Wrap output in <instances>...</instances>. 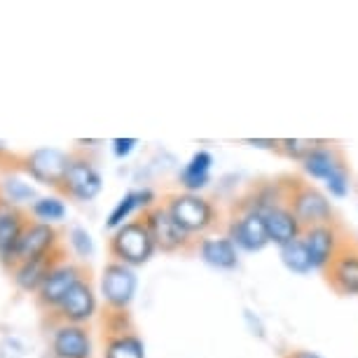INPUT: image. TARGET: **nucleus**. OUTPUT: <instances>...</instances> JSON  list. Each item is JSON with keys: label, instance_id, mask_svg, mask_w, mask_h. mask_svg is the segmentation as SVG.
I'll return each mask as SVG.
<instances>
[{"label": "nucleus", "instance_id": "obj_9", "mask_svg": "<svg viewBox=\"0 0 358 358\" xmlns=\"http://www.w3.org/2000/svg\"><path fill=\"white\" fill-rule=\"evenodd\" d=\"M326 281L337 295H358V246L344 241L326 267Z\"/></svg>", "mask_w": 358, "mask_h": 358}, {"label": "nucleus", "instance_id": "obj_19", "mask_svg": "<svg viewBox=\"0 0 358 358\" xmlns=\"http://www.w3.org/2000/svg\"><path fill=\"white\" fill-rule=\"evenodd\" d=\"M211 166H213L211 152H206V150L194 152L190 162L183 166V171L178 173L180 187H183L185 192L199 194V190H204L208 185V180H211Z\"/></svg>", "mask_w": 358, "mask_h": 358}, {"label": "nucleus", "instance_id": "obj_10", "mask_svg": "<svg viewBox=\"0 0 358 358\" xmlns=\"http://www.w3.org/2000/svg\"><path fill=\"white\" fill-rule=\"evenodd\" d=\"M101 187H103V180H101L96 166L85 157H71L62 192L78 201H92L99 197Z\"/></svg>", "mask_w": 358, "mask_h": 358}, {"label": "nucleus", "instance_id": "obj_16", "mask_svg": "<svg viewBox=\"0 0 358 358\" xmlns=\"http://www.w3.org/2000/svg\"><path fill=\"white\" fill-rule=\"evenodd\" d=\"M52 349L57 358H90L92 356L90 333H87L83 326L64 323V326L57 328V333H54Z\"/></svg>", "mask_w": 358, "mask_h": 358}, {"label": "nucleus", "instance_id": "obj_1", "mask_svg": "<svg viewBox=\"0 0 358 358\" xmlns=\"http://www.w3.org/2000/svg\"><path fill=\"white\" fill-rule=\"evenodd\" d=\"M164 208L190 236L211 232L220 222V211L215 208L213 201L194 192L169 194L164 201Z\"/></svg>", "mask_w": 358, "mask_h": 358}, {"label": "nucleus", "instance_id": "obj_31", "mask_svg": "<svg viewBox=\"0 0 358 358\" xmlns=\"http://www.w3.org/2000/svg\"><path fill=\"white\" fill-rule=\"evenodd\" d=\"M246 143H248V145H255V148H279V141H272V138H269V141H262V138H258V141H255V138H246Z\"/></svg>", "mask_w": 358, "mask_h": 358}, {"label": "nucleus", "instance_id": "obj_17", "mask_svg": "<svg viewBox=\"0 0 358 358\" xmlns=\"http://www.w3.org/2000/svg\"><path fill=\"white\" fill-rule=\"evenodd\" d=\"M199 255L208 267L222 269V272L236 269L239 265V251L229 236H204L199 241Z\"/></svg>", "mask_w": 358, "mask_h": 358}, {"label": "nucleus", "instance_id": "obj_28", "mask_svg": "<svg viewBox=\"0 0 358 358\" xmlns=\"http://www.w3.org/2000/svg\"><path fill=\"white\" fill-rule=\"evenodd\" d=\"M5 187H8L10 197L15 199V201H24V199H33V197H36V190H33L31 185L22 183V180H17V178H10L8 183H5Z\"/></svg>", "mask_w": 358, "mask_h": 358}, {"label": "nucleus", "instance_id": "obj_18", "mask_svg": "<svg viewBox=\"0 0 358 358\" xmlns=\"http://www.w3.org/2000/svg\"><path fill=\"white\" fill-rule=\"evenodd\" d=\"M26 218L22 211L17 208H8V211H0V260L5 265H12L15 251L22 241V236L26 232Z\"/></svg>", "mask_w": 358, "mask_h": 358}, {"label": "nucleus", "instance_id": "obj_14", "mask_svg": "<svg viewBox=\"0 0 358 358\" xmlns=\"http://www.w3.org/2000/svg\"><path fill=\"white\" fill-rule=\"evenodd\" d=\"M262 218H265L269 241H274L279 248L290 244V241L300 239L302 232H305L302 222L295 218V213L290 211L288 204H279V206L267 208V211L262 213Z\"/></svg>", "mask_w": 358, "mask_h": 358}, {"label": "nucleus", "instance_id": "obj_32", "mask_svg": "<svg viewBox=\"0 0 358 358\" xmlns=\"http://www.w3.org/2000/svg\"><path fill=\"white\" fill-rule=\"evenodd\" d=\"M8 152V145H5V141H0V155Z\"/></svg>", "mask_w": 358, "mask_h": 358}, {"label": "nucleus", "instance_id": "obj_25", "mask_svg": "<svg viewBox=\"0 0 358 358\" xmlns=\"http://www.w3.org/2000/svg\"><path fill=\"white\" fill-rule=\"evenodd\" d=\"M316 145H319L316 141H307V138H283V141H279V150L295 162H305L307 155L312 152Z\"/></svg>", "mask_w": 358, "mask_h": 358}, {"label": "nucleus", "instance_id": "obj_22", "mask_svg": "<svg viewBox=\"0 0 358 358\" xmlns=\"http://www.w3.org/2000/svg\"><path fill=\"white\" fill-rule=\"evenodd\" d=\"M103 358H145L143 342H141L134 333L110 335L106 340Z\"/></svg>", "mask_w": 358, "mask_h": 358}, {"label": "nucleus", "instance_id": "obj_26", "mask_svg": "<svg viewBox=\"0 0 358 358\" xmlns=\"http://www.w3.org/2000/svg\"><path fill=\"white\" fill-rule=\"evenodd\" d=\"M323 183H326V190L330 192V197H335V199L347 197V194H349V171H347V166L342 164L340 169H335V171L330 173Z\"/></svg>", "mask_w": 358, "mask_h": 358}, {"label": "nucleus", "instance_id": "obj_12", "mask_svg": "<svg viewBox=\"0 0 358 358\" xmlns=\"http://www.w3.org/2000/svg\"><path fill=\"white\" fill-rule=\"evenodd\" d=\"M57 229L52 225H45V222H36V225H29L26 232L19 241L17 251H15V258H12V265L15 269L24 262H31L40 258V255L50 253L52 248H57Z\"/></svg>", "mask_w": 358, "mask_h": 358}, {"label": "nucleus", "instance_id": "obj_2", "mask_svg": "<svg viewBox=\"0 0 358 358\" xmlns=\"http://www.w3.org/2000/svg\"><path fill=\"white\" fill-rule=\"evenodd\" d=\"M155 244L152 232L148 229L143 220H131L122 225L120 229H115L113 239H110V255L122 265L138 267L152 258Z\"/></svg>", "mask_w": 358, "mask_h": 358}, {"label": "nucleus", "instance_id": "obj_4", "mask_svg": "<svg viewBox=\"0 0 358 358\" xmlns=\"http://www.w3.org/2000/svg\"><path fill=\"white\" fill-rule=\"evenodd\" d=\"M136 274L129 265L113 260L103 267V276H101V293L110 312H127L131 305L134 295H136Z\"/></svg>", "mask_w": 358, "mask_h": 358}, {"label": "nucleus", "instance_id": "obj_27", "mask_svg": "<svg viewBox=\"0 0 358 358\" xmlns=\"http://www.w3.org/2000/svg\"><path fill=\"white\" fill-rule=\"evenodd\" d=\"M71 246L76 248V253L80 255V258H90V255L94 253L92 236L83 227H73L71 229Z\"/></svg>", "mask_w": 358, "mask_h": 358}, {"label": "nucleus", "instance_id": "obj_30", "mask_svg": "<svg viewBox=\"0 0 358 358\" xmlns=\"http://www.w3.org/2000/svg\"><path fill=\"white\" fill-rule=\"evenodd\" d=\"M283 358H323V356L309 349H293V351H288V354H283Z\"/></svg>", "mask_w": 358, "mask_h": 358}, {"label": "nucleus", "instance_id": "obj_7", "mask_svg": "<svg viewBox=\"0 0 358 358\" xmlns=\"http://www.w3.org/2000/svg\"><path fill=\"white\" fill-rule=\"evenodd\" d=\"M302 241H305V248L309 253L312 269H321V272H326V267L333 262L337 251H340L342 244H344V239H342V234H340V229H337L335 222L305 227V232H302Z\"/></svg>", "mask_w": 358, "mask_h": 358}, {"label": "nucleus", "instance_id": "obj_20", "mask_svg": "<svg viewBox=\"0 0 358 358\" xmlns=\"http://www.w3.org/2000/svg\"><path fill=\"white\" fill-rule=\"evenodd\" d=\"M344 164V159L340 157V152L333 145L319 143L312 152L307 155V159L302 162V171L314 180H326L335 169H340Z\"/></svg>", "mask_w": 358, "mask_h": 358}, {"label": "nucleus", "instance_id": "obj_6", "mask_svg": "<svg viewBox=\"0 0 358 358\" xmlns=\"http://www.w3.org/2000/svg\"><path fill=\"white\" fill-rule=\"evenodd\" d=\"M71 157L57 148H38L26 157V171L31 173V178H36L38 183L64 190V178L69 171Z\"/></svg>", "mask_w": 358, "mask_h": 358}, {"label": "nucleus", "instance_id": "obj_3", "mask_svg": "<svg viewBox=\"0 0 358 358\" xmlns=\"http://www.w3.org/2000/svg\"><path fill=\"white\" fill-rule=\"evenodd\" d=\"M286 204L290 206V211L295 213V218L302 222V227L335 222L333 206H330L326 194L321 190H316L314 185L302 183V180H293V185H288Z\"/></svg>", "mask_w": 358, "mask_h": 358}, {"label": "nucleus", "instance_id": "obj_8", "mask_svg": "<svg viewBox=\"0 0 358 358\" xmlns=\"http://www.w3.org/2000/svg\"><path fill=\"white\" fill-rule=\"evenodd\" d=\"M227 236L234 241L236 248L248 251V253L262 251V248L269 244L265 218H262L260 211H253V208H244V211L229 222Z\"/></svg>", "mask_w": 358, "mask_h": 358}, {"label": "nucleus", "instance_id": "obj_13", "mask_svg": "<svg viewBox=\"0 0 358 358\" xmlns=\"http://www.w3.org/2000/svg\"><path fill=\"white\" fill-rule=\"evenodd\" d=\"M59 316L66 323H73V326H83L96 314V295H94V288L90 279L80 281L76 288L71 290L69 295L62 300V305L57 307Z\"/></svg>", "mask_w": 358, "mask_h": 358}, {"label": "nucleus", "instance_id": "obj_23", "mask_svg": "<svg viewBox=\"0 0 358 358\" xmlns=\"http://www.w3.org/2000/svg\"><path fill=\"white\" fill-rule=\"evenodd\" d=\"M279 253H281V262L293 274H309L312 272V262H309V253L305 248L302 236L295 241H290V244H286V246H281Z\"/></svg>", "mask_w": 358, "mask_h": 358}, {"label": "nucleus", "instance_id": "obj_29", "mask_svg": "<svg viewBox=\"0 0 358 358\" xmlns=\"http://www.w3.org/2000/svg\"><path fill=\"white\" fill-rule=\"evenodd\" d=\"M136 143L138 141L136 138H115L113 141V152H115V157H127V155H129L134 148H136Z\"/></svg>", "mask_w": 358, "mask_h": 358}, {"label": "nucleus", "instance_id": "obj_15", "mask_svg": "<svg viewBox=\"0 0 358 358\" xmlns=\"http://www.w3.org/2000/svg\"><path fill=\"white\" fill-rule=\"evenodd\" d=\"M59 265H64V262H62V248H52L50 253L40 255V258L31 260V262H24V265H19L15 269L17 286L22 290H26V293H31V290H40V286L45 283V279Z\"/></svg>", "mask_w": 358, "mask_h": 358}, {"label": "nucleus", "instance_id": "obj_5", "mask_svg": "<svg viewBox=\"0 0 358 358\" xmlns=\"http://www.w3.org/2000/svg\"><path fill=\"white\" fill-rule=\"evenodd\" d=\"M143 222L152 232V239H155V244H157V248H162L164 253L185 251V248L190 246V234L171 218V213L166 211L164 204L148 208L143 213Z\"/></svg>", "mask_w": 358, "mask_h": 358}, {"label": "nucleus", "instance_id": "obj_21", "mask_svg": "<svg viewBox=\"0 0 358 358\" xmlns=\"http://www.w3.org/2000/svg\"><path fill=\"white\" fill-rule=\"evenodd\" d=\"M152 199H155V194L150 190L127 192L124 197L117 201V206L110 211V215H108L106 227L108 229H120L122 225H127V220L131 218V213L136 211V208L143 206L145 211H148V208H152Z\"/></svg>", "mask_w": 358, "mask_h": 358}, {"label": "nucleus", "instance_id": "obj_24", "mask_svg": "<svg viewBox=\"0 0 358 358\" xmlns=\"http://www.w3.org/2000/svg\"><path fill=\"white\" fill-rule=\"evenodd\" d=\"M33 215H36L38 220H43L45 225H50V222H57V220L66 218V206H64L62 199L45 197V199H38L36 204H33Z\"/></svg>", "mask_w": 358, "mask_h": 358}, {"label": "nucleus", "instance_id": "obj_11", "mask_svg": "<svg viewBox=\"0 0 358 358\" xmlns=\"http://www.w3.org/2000/svg\"><path fill=\"white\" fill-rule=\"evenodd\" d=\"M80 281H85V269L83 267L73 265V262H64V265H59L50 276H47L45 283L38 290L40 307H45V309L59 307L64 297L69 295Z\"/></svg>", "mask_w": 358, "mask_h": 358}]
</instances>
